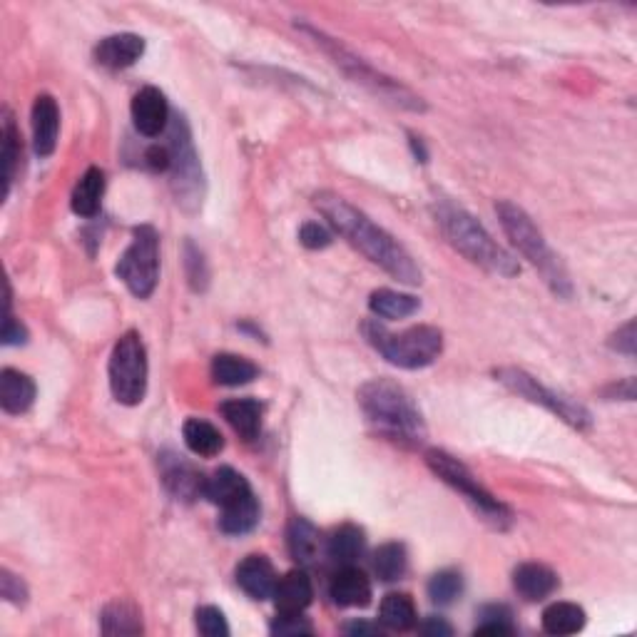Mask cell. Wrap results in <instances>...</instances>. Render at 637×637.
<instances>
[{
    "label": "cell",
    "instance_id": "cell-1",
    "mask_svg": "<svg viewBox=\"0 0 637 637\" xmlns=\"http://www.w3.org/2000/svg\"><path fill=\"white\" fill-rule=\"evenodd\" d=\"M314 205L334 224L336 232L344 234L359 252H364L384 272H389L391 277L404 284H421V269L414 262V257L386 229L371 222L364 212L349 205L344 197L321 192L314 200Z\"/></svg>",
    "mask_w": 637,
    "mask_h": 637
},
{
    "label": "cell",
    "instance_id": "cell-2",
    "mask_svg": "<svg viewBox=\"0 0 637 637\" xmlns=\"http://www.w3.org/2000/svg\"><path fill=\"white\" fill-rule=\"evenodd\" d=\"M436 219L448 242L473 264L483 267L486 272L498 274V277H516L521 272V264L501 244L493 242L483 224L463 207H456L453 202H438Z\"/></svg>",
    "mask_w": 637,
    "mask_h": 637
},
{
    "label": "cell",
    "instance_id": "cell-3",
    "mask_svg": "<svg viewBox=\"0 0 637 637\" xmlns=\"http://www.w3.org/2000/svg\"><path fill=\"white\" fill-rule=\"evenodd\" d=\"M359 406L381 433L401 443H421L426 426L411 396L389 379H374L359 389Z\"/></svg>",
    "mask_w": 637,
    "mask_h": 637
},
{
    "label": "cell",
    "instance_id": "cell-4",
    "mask_svg": "<svg viewBox=\"0 0 637 637\" xmlns=\"http://www.w3.org/2000/svg\"><path fill=\"white\" fill-rule=\"evenodd\" d=\"M361 329L369 344L401 369H424L443 351V334L436 326H411L401 334H391L379 321H364Z\"/></svg>",
    "mask_w": 637,
    "mask_h": 637
},
{
    "label": "cell",
    "instance_id": "cell-5",
    "mask_svg": "<svg viewBox=\"0 0 637 637\" xmlns=\"http://www.w3.org/2000/svg\"><path fill=\"white\" fill-rule=\"evenodd\" d=\"M496 212L498 217H501V224L503 229H506L508 237H511V242L518 247V252L526 259H531V264L543 274V279L550 284V289H553L555 294H560V297H570L573 289H570L568 274L560 267L558 257L550 252L548 242H545L540 229L533 224V219L528 217L521 207L513 205V202H498Z\"/></svg>",
    "mask_w": 637,
    "mask_h": 637
},
{
    "label": "cell",
    "instance_id": "cell-6",
    "mask_svg": "<svg viewBox=\"0 0 637 637\" xmlns=\"http://www.w3.org/2000/svg\"><path fill=\"white\" fill-rule=\"evenodd\" d=\"M302 30L304 33L312 35L314 43L321 45V50H324V53H329L331 58H334V63L339 65V68L344 70V73L349 75L354 83L364 85L366 90H371V93L379 95L381 100H386V103H391L396 107H404V110H414V112L426 110L424 100H421L419 95H414L409 88H404L401 83H396V80L381 75L379 70L371 68L366 60L356 58V55L351 53V50H346L344 45L339 43V40L329 38V35H324L321 30L309 28V25H302Z\"/></svg>",
    "mask_w": 637,
    "mask_h": 637
},
{
    "label": "cell",
    "instance_id": "cell-7",
    "mask_svg": "<svg viewBox=\"0 0 637 637\" xmlns=\"http://www.w3.org/2000/svg\"><path fill=\"white\" fill-rule=\"evenodd\" d=\"M110 389L117 404L135 406L147 391V351L137 331L120 336L110 356Z\"/></svg>",
    "mask_w": 637,
    "mask_h": 637
},
{
    "label": "cell",
    "instance_id": "cell-8",
    "mask_svg": "<svg viewBox=\"0 0 637 637\" xmlns=\"http://www.w3.org/2000/svg\"><path fill=\"white\" fill-rule=\"evenodd\" d=\"M426 463L443 483H448V486L456 488L458 493H463L493 526L506 528L508 523H511V511H508L498 498H493L491 493L478 483V478H473V473L468 471L458 458H453L451 453L436 451V448H433V451L426 453Z\"/></svg>",
    "mask_w": 637,
    "mask_h": 637
},
{
    "label": "cell",
    "instance_id": "cell-9",
    "mask_svg": "<svg viewBox=\"0 0 637 637\" xmlns=\"http://www.w3.org/2000/svg\"><path fill=\"white\" fill-rule=\"evenodd\" d=\"M117 277L137 299H147L160 279V237L152 227H137L132 244L117 262Z\"/></svg>",
    "mask_w": 637,
    "mask_h": 637
},
{
    "label": "cell",
    "instance_id": "cell-10",
    "mask_svg": "<svg viewBox=\"0 0 637 637\" xmlns=\"http://www.w3.org/2000/svg\"><path fill=\"white\" fill-rule=\"evenodd\" d=\"M170 170H172V187H175L177 202L185 207H197L202 202V170L197 152L192 147L190 130L182 117H177L170 130Z\"/></svg>",
    "mask_w": 637,
    "mask_h": 637
},
{
    "label": "cell",
    "instance_id": "cell-11",
    "mask_svg": "<svg viewBox=\"0 0 637 637\" xmlns=\"http://www.w3.org/2000/svg\"><path fill=\"white\" fill-rule=\"evenodd\" d=\"M496 376L503 386H508L511 391H516V394L523 396V399L533 401V404L545 406L548 411L558 414L560 419L565 421V424H570L575 428H590V424H593V419H590V411L585 409V406L575 404V401H570L568 396H560V394H555V391L545 389L543 384H538V381H535L531 374H526V371L498 369Z\"/></svg>",
    "mask_w": 637,
    "mask_h": 637
},
{
    "label": "cell",
    "instance_id": "cell-12",
    "mask_svg": "<svg viewBox=\"0 0 637 637\" xmlns=\"http://www.w3.org/2000/svg\"><path fill=\"white\" fill-rule=\"evenodd\" d=\"M160 468H162V481H165L167 491L172 493L180 501H195V498L205 496V483L207 478L197 473V468L192 463L182 461L180 456H167L160 458Z\"/></svg>",
    "mask_w": 637,
    "mask_h": 637
},
{
    "label": "cell",
    "instance_id": "cell-13",
    "mask_svg": "<svg viewBox=\"0 0 637 637\" xmlns=\"http://www.w3.org/2000/svg\"><path fill=\"white\" fill-rule=\"evenodd\" d=\"M132 122H135L140 135H162L167 130V122H170V107H167L165 95L157 88H142L132 100Z\"/></svg>",
    "mask_w": 637,
    "mask_h": 637
},
{
    "label": "cell",
    "instance_id": "cell-14",
    "mask_svg": "<svg viewBox=\"0 0 637 637\" xmlns=\"http://www.w3.org/2000/svg\"><path fill=\"white\" fill-rule=\"evenodd\" d=\"M277 580L274 565L264 555H247L237 568V585L252 600L272 598Z\"/></svg>",
    "mask_w": 637,
    "mask_h": 637
},
{
    "label": "cell",
    "instance_id": "cell-15",
    "mask_svg": "<svg viewBox=\"0 0 637 637\" xmlns=\"http://www.w3.org/2000/svg\"><path fill=\"white\" fill-rule=\"evenodd\" d=\"M329 595L339 608H366L371 603V580L354 565H344L331 580Z\"/></svg>",
    "mask_w": 637,
    "mask_h": 637
},
{
    "label": "cell",
    "instance_id": "cell-16",
    "mask_svg": "<svg viewBox=\"0 0 637 637\" xmlns=\"http://www.w3.org/2000/svg\"><path fill=\"white\" fill-rule=\"evenodd\" d=\"M145 53V40L135 33H120L110 35V38L100 40V45L95 48V60H98L103 68L110 70H122L135 65L137 60Z\"/></svg>",
    "mask_w": 637,
    "mask_h": 637
},
{
    "label": "cell",
    "instance_id": "cell-17",
    "mask_svg": "<svg viewBox=\"0 0 637 637\" xmlns=\"http://www.w3.org/2000/svg\"><path fill=\"white\" fill-rule=\"evenodd\" d=\"M60 110L50 95H38L33 105V145L40 157H50L58 145Z\"/></svg>",
    "mask_w": 637,
    "mask_h": 637
},
{
    "label": "cell",
    "instance_id": "cell-18",
    "mask_svg": "<svg viewBox=\"0 0 637 637\" xmlns=\"http://www.w3.org/2000/svg\"><path fill=\"white\" fill-rule=\"evenodd\" d=\"M247 496H252V486H249L242 473H237L229 466L217 468L205 483V498H210L214 506L219 508L234 506V503L244 501Z\"/></svg>",
    "mask_w": 637,
    "mask_h": 637
},
{
    "label": "cell",
    "instance_id": "cell-19",
    "mask_svg": "<svg viewBox=\"0 0 637 637\" xmlns=\"http://www.w3.org/2000/svg\"><path fill=\"white\" fill-rule=\"evenodd\" d=\"M272 598L277 603L279 613H304L314 598L312 580H309L304 570H292V573L277 580Z\"/></svg>",
    "mask_w": 637,
    "mask_h": 637
},
{
    "label": "cell",
    "instance_id": "cell-20",
    "mask_svg": "<svg viewBox=\"0 0 637 637\" xmlns=\"http://www.w3.org/2000/svg\"><path fill=\"white\" fill-rule=\"evenodd\" d=\"M513 583H516V590L523 598L538 603V600L550 598L558 590V575L540 563H523L513 573Z\"/></svg>",
    "mask_w": 637,
    "mask_h": 637
},
{
    "label": "cell",
    "instance_id": "cell-21",
    "mask_svg": "<svg viewBox=\"0 0 637 637\" xmlns=\"http://www.w3.org/2000/svg\"><path fill=\"white\" fill-rule=\"evenodd\" d=\"M35 401V384L28 374L5 369L0 374V406L5 414H25Z\"/></svg>",
    "mask_w": 637,
    "mask_h": 637
},
{
    "label": "cell",
    "instance_id": "cell-22",
    "mask_svg": "<svg viewBox=\"0 0 637 637\" xmlns=\"http://www.w3.org/2000/svg\"><path fill=\"white\" fill-rule=\"evenodd\" d=\"M222 414L227 424L242 438L252 441L262 431V404L254 399H234L222 404Z\"/></svg>",
    "mask_w": 637,
    "mask_h": 637
},
{
    "label": "cell",
    "instance_id": "cell-23",
    "mask_svg": "<svg viewBox=\"0 0 637 637\" xmlns=\"http://www.w3.org/2000/svg\"><path fill=\"white\" fill-rule=\"evenodd\" d=\"M105 195V175L100 167H90L73 190V212L80 217H95Z\"/></svg>",
    "mask_w": 637,
    "mask_h": 637
},
{
    "label": "cell",
    "instance_id": "cell-24",
    "mask_svg": "<svg viewBox=\"0 0 637 637\" xmlns=\"http://www.w3.org/2000/svg\"><path fill=\"white\" fill-rule=\"evenodd\" d=\"M366 548V535L356 526H341L326 540V555L339 565H354Z\"/></svg>",
    "mask_w": 637,
    "mask_h": 637
},
{
    "label": "cell",
    "instance_id": "cell-25",
    "mask_svg": "<svg viewBox=\"0 0 637 637\" xmlns=\"http://www.w3.org/2000/svg\"><path fill=\"white\" fill-rule=\"evenodd\" d=\"M287 540H289V553H292V558L297 560V563L302 565L317 563L321 555V535L312 523L304 521V518H294L292 526H289Z\"/></svg>",
    "mask_w": 637,
    "mask_h": 637
},
{
    "label": "cell",
    "instance_id": "cell-26",
    "mask_svg": "<svg viewBox=\"0 0 637 637\" xmlns=\"http://www.w3.org/2000/svg\"><path fill=\"white\" fill-rule=\"evenodd\" d=\"M100 630H103L105 635H140V610L132 603H125V600L110 603L103 610V615H100Z\"/></svg>",
    "mask_w": 637,
    "mask_h": 637
},
{
    "label": "cell",
    "instance_id": "cell-27",
    "mask_svg": "<svg viewBox=\"0 0 637 637\" xmlns=\"http://www.w3.org/2000/svg\"><path fill=\"white\" fill-rule=\"evenodd\" d=\"M259 369L249 359L237 354H217L212 361V376L222 386H242L257 379Z\"/></svg>",
    "mask_w": 637,
    "mask_h": 637
},
{
    "label": "cell",
    "instance_id": "cell-28",
    "mask_svg": "<svg viewBox=\"0 0 637 637\" xmlns=\"http://www.w3.org/2000/svg\"><path fill=\"white\" fill-rule=\"evenodd\" d=\"M419 307V299L411 297V294L394 292V289H379L369 299V309L381 319H406L419 312Z\"/></svg>",
    "mask_w": 637,
    "mask_h": 637
},
{
    "label": "cell",
    "instance_id": "cell-29",
    "mask_svg": "<svg viewBox=\"0 0 637 637\" xmlns=\"http://www.w3.org/2000/svg\"><path fill=\"white\" fill-rule=\"evenodd\" d=\"M585 628V610L575 603H553L543 613V630L550 635H573Z\"/></svg>",
    "mask_w": 637,
    "mask_h": 637
},
{
    "label": "cell",
    "instance_id": "cell-30",
    "mask_svg": "<svg viewBox=\"0 0 637 637\" xmlns=\"http://www.w3.org/2000/svg\"><path fill=\"white\" fill-rule=\"evenodd\" d=\"M259 501L252 496H247L244 501L234 503V506L222 508V518H219V528L229 535H244L259 526Z\"/></svg>",
    "mask_w": 637,
    "mask_h": 637
},
{
    "label": "cell",
    "instance_id": "cell-31",
    "mask_svg": "<svg viewBox=\"0 0 637 637\" xmlns=\"http://www.w3.org/2000/svg\"><path fill=\"white\" fill-rule=\"evenodd\" d=\"M182 436H185L187 448H190L195 456H205L212 458L217 456L219 451L224 448V438L222 433L214 428L210 421H202V419H190L182 428Z\"/></svg>",
    "mask_w": 637,
    "mask_h": 637
},
{
    "label": "cell",
    "instance_id": "cell-32",
    "mask_svg": "<svg viewBox=\"0 0 637 637\" xmlns=\"http://www.w3.org/2000/svg\"><path fill=\"white\" fill-rule=\"evenodd\" d=\"M381 625L396 633H404L416 625V605L411 595L389 593L381 603Z\"/></svg>",
    "mask_w": 637,
    "mask_h": 637
},
{
    "label": "cell",
    "instance_id": "cell-33",
    "mask_svg": "<svg viewBox=\"0 0 637 637\" xmlns=\"http://www.w3.org/2000/svg\"><path fill=\"white\" fill-rule=\"evenodd\" d=\"M406 568H409V555H406V548L401 543H386L376 550L374 570L379 580L394 583V580L404 578Z\"/></svg>",
    "mask_w": 637,
    "mask_h": 637
},
{
    "label": "cell",
    "instance_id": "cell-34",
    "mask_svg": "<svg viewBox=\"0 0 637 637\" xmlns=\"http://www.w3.org/2000/svg\"><path fill=\"white\" fill-rule=\"evenodd\" d=\"M18 160H20V137H18V130H15L13 117L5 112V120H3V197H8L10 185H13L15 170H18Z\"/></svg>",
    "mask_w": 637,
    "mask_h": 637
},
{
    "label": "cell",
    "instance_id": "cell-35",
    "mask_svg": "<svg viewBox=\"0 0 637 637\" xmlns=\"http://www.w3.org/2000/svg\"><path fill=\"white\" fill-rule=\"evenodd\" d=\"M428 598L436 605H451L453 600L461 598L463 593V578L456 570H441L428 580Z\"/></svg>",
    "mask_w": 637,
    "mask_h": 637
},
{
    "label": "cell",
    "instance_id": "cell-36",
    "mask_svg": "<svg viewBox=\"0 0 637 637\" xmlns=\"http://www.w3.org/2000/svg\"><path fill=\"white\" fill-rule=\"evenodd\" d=\"M481 625L476 628V635H511L513 630V615L506 605H486L478 613Z\"/></svg>",
    "mask_w": 637,
    "mask_h": 637
},
{
    "label": "cell",
    "instance_id": "cell-37",
    "mask_svg": "<svg viewBox=\"0 0 637 637\" xmlns=\"http://www.w3.org/2000/svg\"><path fill=\"white\" fill-rule=\"evenodd\" d=\"M197 630L205 637H227L229 625L224 620L222 610L214 608V605H205V608L197 610Z\"/></svg>",
    "mask_w": 637,
    "mask_h": 637
},
{
    "label": "cell",
    "instance_id": "cell-38",
    "mask_svg": "<svg viewBox=\"0 0 637 637\" xmlns=\"http://www.w3.org/2000/svg\"><path fill=\"white\" fill-rule=\"evenodd\" d=\"M269 630L272 635H312L314 625L302 613H279Z\"/></svg>",
    "mask_w": 637,
    "mask_h": 637
},
{
    "label": "cell",
    "instance_id": "cell-39",
    "mask_svg": "<svg viewBox=\"0 0 637 637\" xmlns=\"http://www.w3.org/2000/svg\"><path fill=\"white\" fill-rule=\"evenodd\" d=\"M28 339V331L20 324L18 319L10 314V287H5V314H3V344L13 346V344H25Z\"/></svg>",
    "mask_w": 637,
    "mask_h": 637
},
{
    "label": "cell",
    "instance_id": "cell-40",
    "mask_svg": "<svg viewBox=\"0 0 637 637\" xmlns=\"http://www.w3.org/2000/svg\"><path fill=\"white\" fill-rule=\"evenodd\" d=\"M0 593H3V598L8 600V603H15V605H23L25 598H28V588H25V583L18 578V575L10 573V570H3V573H0Z\"/></svg>",
    "mask_w": 637,
    "mask_h": 637
},
{
    "label": "cell",
    "instance_id": "cell-41",
    "mask_svg": "<svg viewBox=\"0 0 637 637\" xmlns=\"http://www.w3.org/2000/svg\"><path fill=\"white\" fill-rule=\"evenodd\" d=\"M299 242L307 249H324L331 244V234L319 222H307L299 229Z\"/></svg>",
    "mask_w": 637,
    "mask_h": 637
},
{
    "label": "cell",
    "instance_id": "cell-42",
    "mask_svg": "<svg viewBox=\"0 0 637 637\" xmlns=\"http://www.w3.org/2000/svg\"><path fill=\"white\" fill-rule=\"evenodd\" d=\"M613 349L623 351V354L633 356L635 354V321H628V324L623 326V329L618 331V334L613 336Z\"/></svg>",
    "mask_w": 637,
    "mask_h": 637
},
{
    "label": "cell",
    "instance_id": "cell-43",
    "mask_svg": "<svg viewBox=\"0 0 637 637\" xmlns=\"http://www.w3.org/2000/svg\"><path fill=\"white\" fill-rule=\"evenodd\" d=\"M145 162H147V167L155 172L170 170V150H167V145L150 147V150L145 152Z\"/></svg>",
    "mask_w": 637,
    "mask_h": 637
},
{
    "label": "cell",
    "instance_id": "cell-44",
    "mask_svg": "<svg viewBox=\"0 0 637 637\" xmlns=\"http://www.w3.org/2000/svg\"><path fill=\"white\" fill-rule=\"evenodd\" d=\"M419 633L428 637H448L453 635V628L443 618H428L424 625H419Z\"/></svg>",
    "mask_w": 637,
    "mask_h": 637
},
{
    "label": "cell",
    "instance_id": "cell-45",
    "mask_svg": "<svg viewBox=\"0 0 637 637\" xmlns=\"http://www.w3.org/2000/svg\"><path fill=\"white\" fill-rule=\"evenodd\" d=\"M346 633L349 635H379V625H371V623H351L346 625Z\"/></svg>",
    "mask_w": 637,
    "mask_h": 637
},
{
    "label": "cell",
    "instance_id": "cell-46",
    "mask_svg": "<svg viewBox=\"0 0 637 637\" xmlns=\"http://www.w3.org/2000/svg\"><path fill=\"white\" fill-rule=\"evenodd\" d=\"M411 147H414L416 157H419V160H421V162H426V150H424V145H421V140H419V137H414V135H411Z\"/></svg>",
    "mask_w": 637,
    "mask_h": 637
}]
</instances>
